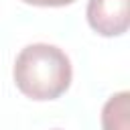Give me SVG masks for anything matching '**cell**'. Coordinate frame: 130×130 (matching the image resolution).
Here are the masks:
<instances>
[{
  "mask_svg": "<svg viewBox=\"0 0 130 130\" xmlns=\"http://www.w3.org/2000/svg\"><path fill=\"white\" fill-rule=\"evenodd\" d=\"M12 77L26 98L47 102L69 89L73 69L63 49L49 43H32L16 55Z\"/></svg>",
  "mask_w": 130,
  "mask_h": 130,
  "instance_id": "6da1fadb",
  "label": "cell"
},
{
  "mask_svg": "<svg viewBox=\"0 0 130 130\" xmlns=\"http://www.w3.org/2000/svg\"><path fill=\"white\" fill-rule=\"evenodd\" d=\"M102 130H130V93L120 91L108 98L102 108Z\"/></svg>",
  "mask_w": 130,
  "mask_h": 130,
  "instance_id": "3957f363",
  "label": "cell"
},
{
  "mask_svg": "<svg viewBox=\"0 0 130 130\" xmlns=\"http://www.w3.org/2000/svg\"><path fill=\"white\" fill-rule=\"evenodd\" d=\"M26 4H32V6H67L75 0H22Z\"/></svg>",
  "mask_w": 130,
  "mask_h": 130,
  "instance_id": "277c9868",
  "label": "cell"
},
{
  "mask_svg": "<svg viewBox=\"0 0 130 130\" xmlns=\"http://www.w3.org/2000/svg\"><path fill=\"white\" fill-rule=\"evenodd\" d=\"M55 130H59V128H55Z\"/></svg>",
  "mask_w": 130,
  "mask_h": 130,
  "instance_id": "5b68a950",
  "label": "cell"
},
{
  "mask_svg": "<svg viewBox=\"0 0 130 130\" xmlns=\"http://www.w3.org/2000/svg\"><path fill=\"white\" fill-rule=\"evenodd\" d=\"M85 16L98 35L120 37L130 24V0H89Z\"/></svg>",
  "mask_w": 130,
  "mask_h": 130,
  "instance_id": "7a4b0ae2",
  "label": "cell"
}]
</instances>
